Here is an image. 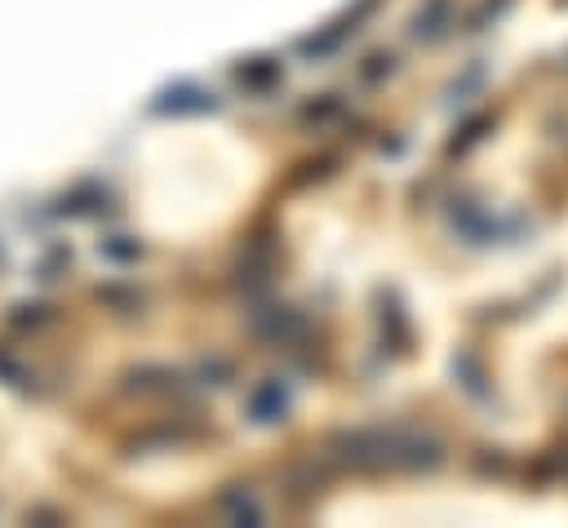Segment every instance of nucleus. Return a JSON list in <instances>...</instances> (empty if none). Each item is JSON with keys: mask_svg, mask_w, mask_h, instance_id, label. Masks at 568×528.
Here are the masks:
<instances>
[{"mask_svg": "<svg viewBox=\"0 0 568 528\" xmlns=\"http://www.w3.org/2000/svg\"><path fill=\"white\" fill-rule=\"evenodd\" d=\"M254 413H258V422H276L280 413H285V391L271 382V386H263L258 395H254Z\"/></svg>", "mask_w": 568, "mask_h": 528, "instance_id": "7ed1b4c3", "label": "nucleus"}, {"mask_svg": "<svg viewBox=\"0 0 568 528\" xmlns=\"http://www.w3.org/2000/svg\"><path fill=\"white\" fill-rule=\"evenodd\" d=\"M489 125H493V116H471V121H467V125L458 130V138H453V147H448V151H453V156L471 151V147H476V143L485 138V130H489Z\"/></svg>", "mask_w": 568, "mask_h": 528, "instance_id": "f03ea898", "label": "nucleus"}, {"mask_svg": "<svg viewBox=\"0 0 568 528\" xmlns=\"http://www.w3.org/2000/svg\"><path fill=\"white\" fill-rule=\"evenodd\" d=\"M236 76H241L245 85H254V89H267V85L280 80V63H276V58H254V63H245Z\"/></svg>", "mask_w": 568, "mask_h": 528, "instance_id": "f257e3e1", "label": "nucleus"}, {"mask_svg": "<svg viewBox=\"0 0 568 528\" xmlns=\"http://www.w3.org/2000/svg\"><path fill=\"white\" fill-rule=\"evenodd\" d=\"M222 506L232 510V519H245V515H249V519H258V506H254L249 497H222Z\"/></svg>", "mask_w": 568, "mask_h": 528, "instance_id": "39448f33", "label": "nucleus"}, {"mask_svg": "<svg viewBox=\"0 0 568 528\" xmlns=\"http://www.w3.org/2000/svg\"><path fill=\"white\" fill-rule=\"evenodd\" d=\"M444 19H448V0H431V5H426V10L417 14V36H426V41H435V36L444 32V27H439Z\"/></svg>", "mask_w": 568, "mask_h": 528, "instance_id": "20e7f679", "label": "nucleus"}]
</instances>
